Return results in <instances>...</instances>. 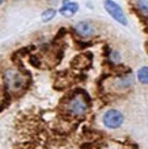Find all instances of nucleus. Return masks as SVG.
<instances>
[{"label":"nucleus","mask_w":148,"mask_h":149,"mask_svg":"<svg viewBox=\"0 0 148 149\" xmlns=\"http://www.w3.org/2000/svg\"><path fill=\"white\" fill-rule=\"evenodd\" d=\"M3 1H4V0H0V4H1V3H3Z\"/></svg>","instance_id":"f8f14e48"},{"label":"nucleus","mask_w":148,"mask_h":149,"mask_svg":"<svg viewBox=\"0 0 148 149\" xmlns=\"http://www.w3.org/2000/svg\"><path fill=\"white\" fill-rule=\"evenodd\" d=\"M135 83V77L133 74L126 72V73H122V74H118L113 79V85L118 90V91H126L129 90L132 85Z\"/></svg>","instance_id":"39448f33"},{"label":"nucleus","mask_w":148,"mask_h":149,"mask_svg":"<svg viewBox=\"0 0 148 149\" xmlns=\"http://www.w3.org/2000/svg\"><path fill=\"white\" fill-rule=\"evenodd\" d=\"M136 77L139 80V83L141 84H145L148 85V66H141L139 70H137V73H136Z\"/></svg>","instance_id":"6e6552de"},{"label":"nucleus","mask_w":148,"mask_h":149,"mask_svg":"<svg viewBox=\"0 0 148 149\" xmlns=\"http://www.w3.org/2000/svg\"><path fill=\"white\" fill-rule=\"evenodd\" d=\"M103 7H105V10L108 11V14L116 22L121 23L124 26L128 25V19H126L125 12L122 11V8L117 4L114 0H105V1H103Z\"/></svg>","instance_id":"20e7f679"},{"label":"nucleus","mask_w":148,"mask_h":149,"mask_svg":"<svg viewBox=\"0 0 148 149\" xmlns=\"http://www.w3.org/2000/svg\"><path fill=\"white\" fill-rule=\"evenodd\" d=\"M77 10H79V4L73 3V1H67L65 0L63 7L60 8V14L64 15V16H71L75 12H77Z\"/></svg>","instance_id":"0eeeda50"},{"label":"nucleus","mask_w":148,"mask_h":149,"mask_svg":"<svg viewBox=\"0 0 148 149\" xmlns=\"http://www.w3.org/2000/svg\"><path fill=\"white\" fill-rule=\"evenodd\" d=\"M136 8L143 16L148 18V0H136Z\"/></svg>","instance_id":"1a4fd4ad"},{"label":"nucleus","mask_w":148,"mask_h":149,"mask_svg":"<svg viewBox=\"0 0 148 149\" xmlns=\"http://www.w3.org/2000/svg\"><path fill=\"white\" fill-rule=\"evenodd\" d=\"M3 79H4L5 87L8 88L11 92H19L21 90L25 88V76L21 72L15 69H7L3 74Z\"/></svg>","instance_id":"f03ea898"},{"label":"nucleus","mask_w":148,"mask_h":149,"mask_svg":"<svg viewBox=\"0 0 148 149\" xmlns=\"http://www.w3.org/2000/svg\"><path fill=\"white\" fill-rule=\"evenodd\" d=\"M124 121H125L124 114L117 109H109L102 117L103 126H106L108 129H112V130L120 129L122 126Z\"/></svg>","instance_id":"7ed1b4c3"},{"label":"nucleus","mask_w":148,"mask_h":149,"mask_svg":"<svg viewBox=\"0 0 148 149\" xmlns=\"http://www.w3.org/2000/svg\"><path fill=\"white\" fill-rule=\"evenodd\" d=\"M65 107L72 117H84L90 109V99L84 92H76L68 98Z\"/></svg>","instance_id":"f257e3e1"},{"label":"nucleus","mask_w":148,"mask_h":149,"mask_svg":"<svg viewBox=\"0 0 148 149\" xmlns=\"http://www.w3.org/2000/svg\"><path fill=\"white\" fill-rule=\"evenodd\" d=\"M75 31L82 38H91L95 34V27L91 22H79L75 25Z\"/></svg>","instance_id":"423d86ee"},{"label":"nucleus","mask_w":148,"mask_h":149,"mask_svg":"<svg viewBox=\"0 0 148 149\" xmlns=\"http://www.w3.org/2000/svg\"><path fill=\"white\" fill-rule=\"evenodd\" d=\"M109 60H110L112 64H120L121 62V56H120L118 50H114V49L109 50Z\"/></svg>","instance_id":"9d476101"},{"label":"nucleus","mask_w":148,"mask_h":149,"mask_svg":"<svg viewBox=\"0 0 148 149\" xmlns=\"http://www.w3.org/2000/svg\"><path fill=\"white\" fill-rule=\"evenodd\" d=\"M54 15H56V10L48 8L46 11L42 12V22H49L52 18H54Z\"/></svg>","instance_id":"9b49d317"}]
</instances>
